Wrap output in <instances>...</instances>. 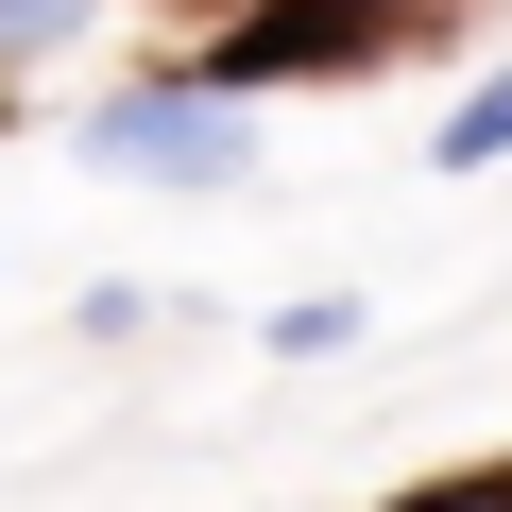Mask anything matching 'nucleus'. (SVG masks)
Wrapping results in <instances>:
<instances>
[{
    "label": "nucleus",
    "instance_id": "nucleus-1",
    "mask_svg": "<svg viewBox=\"0 0 512 512\" xmlns=\"http://www.w3.org/2000/svg\"><path fill=\"white\" fill-rule=\"evenodd\" d=\"M461 18V0H239L205 86H342V69H393Z\"/></svg>",
    "mask_w": 512,
    "mask_h": 512
},
{
    "label": "nucleus",
    "instance_id": "nucleus-2",
    "mask_svg": "<svg viewBox=\"0 0 512 512\" xmlns=\"http://www.w3.org/2000/svg\"><path fill=\"white\" fill-rule=\"evenodd\" d=\"M239 86H120V103H86V171H120V188H239Z\"/></svg>",
    "mask_w": 512,
    "mask_h": 512
},
{
    "label": "nucleus",
    "instance_id": "nucleus-3",
    "mask_svg": "<svg viewBox=\"0 0 512 512\" xmlns=\"http://www.w3.org/2000/svg\"><path fill=\"white\" fill-rule=\"evenodd\" d=\"M427 154H444V171H495V154H512V69H495V86H478V103H461Z\"/></svg>",
    "mask_w": 512,
    "mask_h": 512
},
{
    "label": "nucleus",
    "instance_id": "nucleus-4",
    "mask_svg": "<svg viewBox=\"0 0 512 512\" xmlns=\"http://www.w3.org/2000/svg\"><path fill=\"white\" fill-rule=\"evenodd\" d=\"M86 18H103V0H0V69H35V52H69Z\"/></svg>",
    "mask_w": 512,
    "mask_h": 512
},
{
    "label": "nucleus",
    "instance_id": "nucleus-5",
    "mask_svg": "<svg viewBox=\"0 0 512 512\" xmlns=\"http://www.w3.org/2000/svg\"><path fill=\"white\" fill-rule=\"evenodd\" d=\"M393 512H512V461H478V478H427V495H393Z\"/></svg>",
    "mask_w": 512,
    "mask_h": 512
},
{
    "label": "nucleus",
    "instance_id": "nucleus-6",
    "mask_svg": "<svg viewBox=\"0 0 512 512\" xmlns=\"http://www.w3.org/2000/svg\"><path fill=\"white\" fill-rule=\"evenodd\" d=\"M154 18H239V0H154Z\"/></svg>",
    "mask_w": 512,
    "mask_h": 512
}]
</instances>
